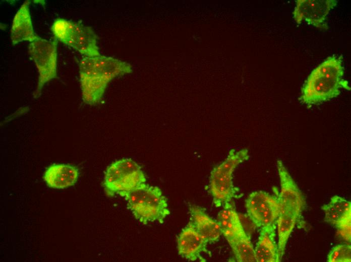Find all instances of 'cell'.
I'll return each instance as SVG.
<instances>
[{
  "instance_id": "obj_10",
  "label": "cell",
  "mask_w": 351,
  "mask_h": 262,
  "mask_svg": "<svg viewBox=\"0 0 351 262\" xmlns=\"http://www.w3.org/2000/svg\"><path fill=\"white\" fill-rule=\"evenodd\" d=\"M292 12L297 24L305 22L322 30L328 28L326 21L330 10L337 4L336 0H298Z\"/></svg>"
},
{
  "instance_id": "obj_5",
  "label": "cell",
  "mask_w": 351,
  "mask_h": 262,
  "mask_svg": "<svg viewBox=\"0 0 351 262\" xmlns=\"http://www.w3.org/2000/svg\"><path fill=\"white\" fill-rule=\"evenodd\" d=\"M55 38L76 50L84 56L100 55L97 36L93 29L81 22L62 18L56 19L51 27Z\"/></svg>"
},
{
  "instance_id": "obj_7",
  "label": "cell",
  "mask_w": 351,
  "mask_h": 262,
  "mask_svg": "<svg viewBox=\"0 0 351 262\" xmlns=\"http://www.w3.org/2000/svg\"><path fill=\"white\" fill-rule=\"evenodd\" d=\"M278 191L274 194L262 190L252 192L245 200L247 215L258 228L276 230L280 212Z\"/></svg>"
},
{
  "instance_id": "obj_14",
  "label": "cell",
  "mask_w": 351,
  "mask_h": 262,
  "mask_svg": "<svg viewBox=\"0 0 351 262\" xmlns=\"http://www.w3.org/2000/svg\"><path fill=\"white\" fill-rule=\"evenodd\" d=\"M30 4L29 1H25L14 17L11 29V39L14 45L24 41L32 42L39 37L33 30Z\"/></svg>"
},
{
  "instance_id": "obj_1",
  "label": "cell",
  "mask_w": 351,
  "mask_h": 262,
  "mask_svg": "<svg viewBox=\"0 0 351 262\" xmlns=\"http://www.w3.org/2000/svg\"><path fill=\"white\" fill-rule=\"evenodd\" d=\"M132 66L104 55L84 56L79 63L80 82L83 101L94 105L102 99L109 82L115 77L132 73Z\"/></svg>"
},
{
  "instance_id": "obj_3",
  "label": "cell",
  "mask_w": 351,
  "mask_h": 262,
  "mask_svg": "<svg viewBox=\"0 0 351 262\" xmlns=\"http://www.w3.org/2000/svg\"><path fill=\"white\" fill-rule=\"evenodd\" d=\"M119 194L125 199L135 218L143 224L155 221L163 223L170 214L167 199L157 186L145 183Z\"/></svg>"
},
{
  "instance_id": "obj_18",
  "label": "cell",
  "mask_w": 351,
  "mask_h": 262,
  "mask_svg": "<svg viewBox=\"0 0 351 262\" xmlns=\"http://www.w3.org/2000/svg\"><path fill=\"white\" fill-rule=\"evenodd\" d=\"M237 261H256L254 248L249 236L228 242Z\"/></svg>"
},
{
  "instance_id": "obj_12",
  "label": "cell",
  "mask_w": 351,
  "mask_h": 262,
  "mask_svg": "<svg viewBox=\"0 0 351 262\" xmlns=\"http://www.w3.org/2000/svg\"><path fill=\"white\" fill-rule=\"evenodd\" d=\"M208 242L201 236L190 220L177 237V248L179 255L189 261H205L201 256L207 253Z\"/></svg>"
},
{
  "instance_id": "obj_16",
  "label": "cell",
  "mask_w": 351,
  "mask_h": 262,
  "mask_svg": "<svg viewBox=\"0 0 351 262\" xmlns=\"http://www.w3.org/2000/svg\"><path fill=\"white\" fill-rule=\"evenodd\" d=\"M217 221L227 242L248 236L234 206L223 208L217 215Z\"/></svg>"
},
{
  "instance_id": "obj_4",
  "label": "cell",
  "mask_w": 351,
  "mask_h": 262,
  "mask_svg": "<svg viewBox=\"0 0 351 262\" xmlns=\"http://www.w3.org/2000/svg\"><path fill=\"white\" fill-rule=\"evenodd\" d=\"M250 156L247 149L230 150L226 158L211 171L208 186V192L216 207L234 206L233 200L242 195L232 183V173L241 163L248 160Z\"/></svg>"
},
{
  "instance_id": "obj_2",
  "label": "cell",
  "mask_w": 351,
  "mask_h": 262,
  "mask_svg": "<svg viewBox=\"0 0 351 262\" xmlns=\"http://www.w3.org/2000/svg\"><path fill=\"white\" fill-rule=\"evenodd\" d=\"M342 56L327 58L309 75L301 89V101L308 105L322 103L340 94V89L350 90L343 79L344 70Z\"/></svg>"
},
{
  "instance_id": "obj_19",
  "label": "cell",
  "mask_w": 351,
  "mask_h": 262,
  "mask_svg": "<svg viewBox=\"0 0 351 262\" xmlns=\"http://www.w3.org/2000/svg\"><path fill=\"white\" fill-rule=\"evenodd\" d=\"M328 262H350L351 246L348 244L333 247L327 255Z\"/></svg>"
},
{
  "instance_id": "obj_9",
  "label": "cell",
  "mask_w": 351,
  "mask_h": 262,
  "mask_svg": "<svg viewBox=\"0 0 351 262\" xmlns=\"http://www.w3.org/2000/svg\"><path fill=\"white\" fill-rule=\"evenodd\" d=\"M276 166L280 182L279 215L303 222L302 213L306 208L304 195L281 160L277 161Z\"/></svg>"
},
{
  "instance_id": "obj_6",
  "label": "cell",
  "mask_w": 351,
  "mask_h": 262,
  "mask_svg": "<svg viewBox=\"0 0 351 262\" xmlns=\"http://www.w3.org/2000/svg\"><path fill=\"white\" fill-rule=\"evenodd\" d=\"M146 181L145 173L140 166L131 159L123 158L113 162L107 168L103 186L106 194L113 196Z\"/></svg>"
},
{
  "instance_id": "obj_13",
  "label": "cell",
  "mask_w": 351,
  "mask_h": 262,
  "mask_svg": "<svg viewBox=\"0 0 351 262\" xmlns=\"http://www.w3.org/2000/svg\"><path fill=\"white\" fill-rule=\"evenodd\" d=\"M79 176V169L74 165L52 164L45 170L43 179L50 187L63 189L74 185Z\"/></svg>"
},
{
  "instance_id": "obj_8",
  "label": "cell",
  "mask_w": 351,
  "mask_h": 262,
  "mask_svg": "<svg viewBox=\"0 0 351 262\" xmlns=\"http://www.w3.org/2000/svg\"><path fill=\"white\" fill-rule=\"evenodd\" d=\"M30 57L37 69L39 77L34 97H39L44 85L56 77L57 42L38 37L30 42L28 47Z\"/></svg>"
},
{
  "instance_id": "obj_15",
  "label": "cell",
  "mask_w": 351,
  "mask_h": 262,
  "mask_svg": "<svg viewBox=\"0 0 351 262\" xmlns=\"http://www.w3.org/2000/svg\"><path fill=\"white\" fill-rule=\"evenodd\" d=\"M189 209L190 220L198 232L208 243L218 241L222 234L217 221L210 217L205 209L200 206L190 205Z\"/></svg>"
},
{
  "instance_id": "obj_17",
  "label": "cell",
  "mask_w": 351,
  "mask_h": 262,
  "mask_svg": "<svg viewBox=\"0 0 351 262\" xmlns=\"http://www.w3.org/2000/svg\"><path fill=\"white\" fill-rule=\"evenodd\" d=\"M276 230H259V235L254 248L257 262H279L278 246L275 238Z\"/></svg>"
},
{
  "instance_id": "obj_11",
  "label": "cell",
  "mask_w": 351,
  "mask_h": 262,
  "mask_svg": "<svg viewBox=\"0 0 351 262\" xmlns=\"http://www.w3.org/2000/svg\"><path fill=\"white\" fill-rule=\"evenodd\" d=\"M324 221L336 228L345 240L350 241L351 203L344 198L334 195L321 207Z\"/></svg>"
}]
</instances>
